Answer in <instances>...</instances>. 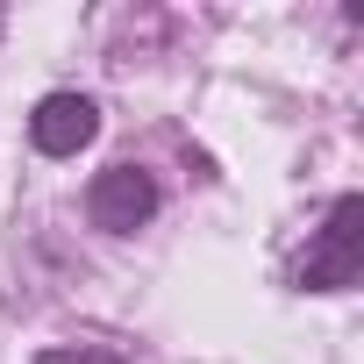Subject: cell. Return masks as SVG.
Returning <instances> with one entry per match:
<instances>
[{
  "mask_svg": "<svg viewBox=\"0 0 364 364\" xmlns=\"http://www.w3.org/2000/svg\"><path fill=\"white\" fill-rule=\"evenodd\" d=\"M357 222H364V200L343 193V200L328 208V222L314 229L307 257H300V286H307V293H343V286H357V243H364Z\"/></svg>",
  "mask_w": 364,
  "mask_h": 364,
  "instance_id": "6da1fadb",
  "label": "cell"
},
{
  "mask_svg": "<svg viewBox=\"0 0 364 364\" xmlns=\"http://www.w3.org/2000/svg\"><path fill=\"white\" fill-rule=\"evenodd\" d=\"M86 208H93V222H100V229L129 236L136 222H150V215H157V186H150V171H136V164H107V171L93 178Z\"/></svg>",
  "mask_w": 364,
  "mask_h": 364,
  "instance_id": "7a4b0ae2",
  "label": "cell"
},
{
  "mask_svg": "<svg viewBox=\"0 0 364 364\" xmlns=\"http://www.w3.org/2000/svg\"><path fill=\"white\" fill-rule=\"evenodd\" d=\"M36 364H114V357H100V350H50V357H36Z\"/></svg>",
  "mask_w": 364,
  "mask_h": 364,
  "instance_id": "277c9868",
  "label": "cell"
},
{
  "mask_svg": "<svg viewBox=\"0 0 364 364\" xmlns=\"http://www.w3.org/2000/svg\"><path fill=\"white\" fill-rule=\"evenodd\" d=\"M93 129H100V114H93V100H79V93H50V100L29 114V143H36L43 157H79V150L93 143Z\"/></svg>",
  "mask_w": 364,
  "mask_h": 364,
  "instance_id": "3957f363",
  "label": "cell"
}]
</instances>
